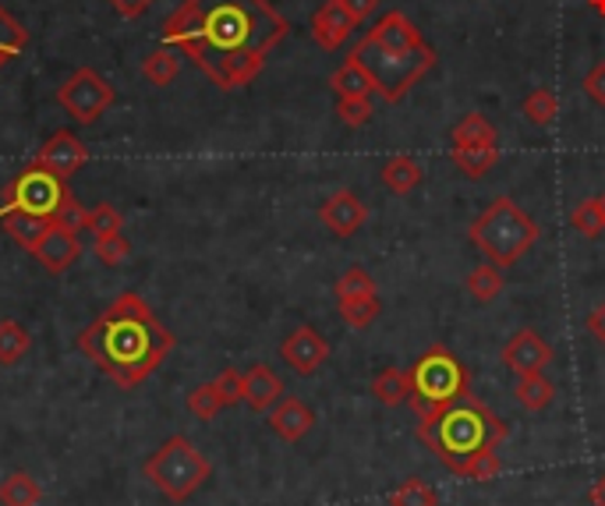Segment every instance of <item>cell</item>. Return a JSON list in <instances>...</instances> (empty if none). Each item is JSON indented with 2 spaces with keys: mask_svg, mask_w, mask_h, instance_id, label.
Here are the masks:
<instances>
[{
  "mask_svg": "<svg viewBox=\"0 0 605 506\" xmlns=\"http://www.w3.org/2000/svg\"><path fill=\"white\" fill-rule=\"evenodd\" d=\"M390 506H440V492L425 478H407L390 492Z\"/></svg>",
  "mask_w": 605,
  "mask_h": 506,
  "instance_id": "d6a6232c",
  "label": "cell"
},
{
  "mask_svg": "<svg viewBox=\"0 0 605 506\" xmlns=\"http://www.w3.org/2000/svg\"><path fill=\"white\" fill-rule=\"evenodd\" d=\"M124 227V217L121 209H114L110 202H100L89 209V220H86V231H92L96 237H107V234H121Z\"/></svg>",
  "mask_w": 605,
  "mask_h": 506,
  "instance_id": "74e56055",
  "label": "cell"
},
{
  "mask_svg": "<svg viewBox=\"0 0 605 506\" xmlns=\"http://www.w3.org/2000/svg\"><path fill=\"white\" fill-rule=\"evenodd\" d=\"M330 89H333L336 96H379L375 78H372L369 72H365L361 61H355V58H347V61L330 75Z\"/></svg>",
  "mask_w": 605,
  "mask_h": 506,
  "instance_id": "ffe728a7",
  "label": "cell"
},
{
  "mask_svg": "<svg viewBox=\"0 0 605 506\" xmlns=\"http://www.w3.org/2000/svg\"><path fill=\"white\" fill-rule=\"evenodd\" d=\"M514 397H517L520 407H524V411H545V407L556 400V386L548 383V379H545L542 372H534V375H517Z\"/></svg>",
  "mask_w": 605,
  "mask_h": 506,
  "instance_id": "603a6c76",
  "label": "cell"
},
{
  "mask_svg": "<svg viewBox=\"0 0 605 506\" xmlns=\"http://www.w3.org/2000/svg\"><path fill=\"white\" fill-rule=\"evenodd\" d=\"M379 312H383V301H379V294H369V298H350V301H341V319L347 322L350 330H365V326H372Z\"/></svg>",
  "mask_w": 605,
  "mask_h": 506,
  "instance_id": "836d02e7",
  "label": "cell"
},
{
  "mask_svg": "<svg viewBox=\"0 0 605 506\" xmlns=\"http://www.w3.org/2000/svg\"><path fill=\"white\" fill-rule=\"evenodd\" d=\"M379 177H383V185L393 195H407V192H415L421 185L425 171H421V163L415 157H407V152H397V157H390L383 166H379Z\"/></svg>",
  "mask_w": 605,
  "mask_h": 506,
  "instance_id": "d6986e66",
  "label": "cell"
},
{
  "mask_svg": "<svg viewBox=\"0 0 605 506\" xmlns=\"http://www.w3.org/2000/svg\"><path fill=\"white\" fill-rule=\"evenodd\" d=\"M319 220H322V227H326L333 237H350V234H358L365 223H369V206H365L355 192H333L326 202L319 206Z\"/></svg>",
  "mask_w": 605,
  "mask_h": 506,
  "instance_id": "4fadbf2b",
  "label": "cell"
},
{
  "mask_svg": "<svg viewBox=\"0 0 605 506\" xmlns=\"http://www.w3.org/2000/svg\"><path fill=\"white\" fill-rule=\"evenodd\" d=\"M143 75L152 82V86H171V82L181 75V50L177 47H157L143 61Z\"/></svg>",
  "mask_w": 605,
  "mask_h": 506,
  "instance_id": "4316f807",
  "label": "cell"
},
{
  "mask_svg": "<svg viewBox=\"0 0 605 506\" xmlns=\"http://www.w3.org/2000/svg\"><path fill=\"white\" fill-rule=\"evenodd\" d=\"M0 227H4L15 242L25 248V251H33L39 237L47 234L50 223L47 220H39V217H25V213H8V217H0Z\"/></svg>",
  "mask_w": 605,
  "mask_h": 506,
  "instance_id": "f546056e",
  "label": "cell"
},
{
  "mask_svg": "<svg viewBox=\"0 0 605 506\" xmlns=\"http://www.w3.org/2000/svg\"><path fill=\"white\" fill-rule=\"evenodd\" d=\"M143 474L171 503H185L209 482L213 464L199 454V446H195L192 440H185V435H171V440H166L157 454L146 457Z\"/></svg>",
  "mask_w": 605,
  "mask_h": 506,
  "instance_id": "52a82bcc",
  "label": "cell"
},
{
  "mask_svg": "<svg viewBox=\"0 0 605 506\" xmlns=\"http://www.w3.org/2000/svg\"><path fill=\"white\" fill-rule=\"evenodd\" d=\"M449 160H454V166L464 177L478 181L499 163V146H460V149H449Z\"/></svg>",
  "mask_w": 605,
  "mask_h": 506,
  "instance_id": "7402d4cb",
  "label": "cell"
},
{
  "mask_svg": "<svg viewBox=\"0 0 605 506\" xmlns=\"http://www.w3.org/2000/svg\"><path fill=\"white\" fill-rule=\"evenodd\" d=\"M464 287H468V294H471L474 301L489 305L492 298H499V294H503L506 276H503L499 266L482 262V266H474V270L468 273V280H464Z\"/></svg>",
  "mask_w": 605,
  "mask_h": 506,
  "instance_id": "484cf974",
  "label": "cell"
},
{
  "mask_svg": "<svg viewBox=\"0 0 605 506\" xmlns=\"http://www.w3.org/2000/svg\"><path fill=\"white\" fill-rule=\"evenodd\" d=\"M588 333L595 336V341L605 347V301L595 305V308H591V312H588Z\"/></svg>",
  "mask_w": 605,
  "mask_h": 506,
  "instance_id": "bcb514c9",
  "label": "cell"
},
{
  "mask_svg": "<svg viewBox=\"0 0 605 506\" xmlns=\"http://www.w3.org/2000/svg\"><path fill=\"white\" fill-rule=\"evenodd\" d=\"M217 390H220V397H223V404L227 407H234V404H242L245 400V372H237V369H223L217 379Z\"/></svg>",
  "mask_w": 605,
  "mask_h": 506,
  "instance_id": "60d3db41",
  "label": "cell"
},
{
  "mask_svg": "<svg viewBox=\"0 0 605 506\" xmlns=\"http://www.w3.org/2000/svg\"><path fill=\"white\" fill-rule=\"evenodd\" d=\"M350 58L361 61L365 72L375 78L379 100H386V103H400L407 96V89L418 86V82L435 67V61H440L429 44L418 47V50L397 53V50H386V47L372 44L369 36H365L361 44L350 50Z\"/></svg>",
  "mask_w": 605,
  "mask_h": 506,
  "instance_id": "8992f818",
  "label": "cell"
},
{
  "mask_svg": "<svg viewBox=\"0 0 605 506\" xmlns=\"http://www.w3.org/2000/svg\"><path fill=\"white\" fill-rule=\"evenodd\" d=\"M506 421L499 415H492L489 407L468 393L440 411L429 421H418V440L425 443L443 464L471 457L478 449H499L506 440Z\"/></svg>",
  "mask_w": 605,
  "mask_h": 506,
  "instance_id": "3957f363",
  "label": "cell"
},
{
  "mask_svg": "<svg viewBox=\"0 0 605 506\" xmlns=\"http://www.w3.org/2000/svg\"><path fill=\"white\" fill-rule=\"evenodd\" d=\"M460 146H499V135L482 114H468L454 128V149Z\"/></svg>",
  "mask_w": 605,
  "mask_h": 506,
  "instance_id": "4dcf8cb0",
  "label": "cell"
},
{
  "mask_svg": "<svg viewBox=\"0 0 605 506\" xmlns=\"http://www.w3.org/2000/svg\"><path fill=\"white\" fill-rule=\"evenodd\" d=\"M369 39L386 50H397V53H407V50H418L425 47V39H421L418 25L404 15V11H390V15L379 18L372 29H369Z\"/></svg>",
  "mask_w": 605,
  "mask_h": 506,
  "instance_id": "e0dca14e",
  "label": "cell"
},
{
  "mask_svg": "<svg viewBox=\"0 0 605 506\" xmlns=\"http://www.w3.org/2000/svg\"><path fill=\"white\" fill-rule=\"evenodd\" d=\"M372 397L383 407H400L404 400H411V379L404 369H383L372 379Z\"/></svg>",
  "mask_w": 605,
  "mask_h": 506,
  "instance_id": "cb8c5ba5",
  "label": "cell"
},
{
  "mask_svg": "<svg viewBox=\"0 0 605 506\" xmlns=\"http://www.w3.org/2000/svg\"><path fill=\"white\" fill-rule=\"evenodd\" d=\"M333 291H336V301L369 298V294H375V280L369 270H361V266H350V270L341 273V280L333 284Z\"/></svg>",
  "mask_w": 605,
  "mask_h": 506,
  "instance_id": "e575fe53",
  "label": "cell"
},
{
  "mask_svg": "<svg viewBox=\"0 0 605 506\" xmlns=\"http://www.w3.org/2000/svg\"><path fill=\"white\" fill-rule=\"evenodd\" d=\"M270 429L284 443H301L305 435L316 429V411L298 397H280L270 407Z\"/></svg>",
  "mask_w": 605,
  "mask_h": 506,
  "instance_id": "9a60e30c",
  "label": "cell"
},
{
  "mask_svg": "<svg viewBox=\"0 0 605 506\" xmlns=\"http://www.w3.org/2000/svg\"><path fill=\"white\" fill-rule=\"evenodd\" d=\"M407 379H411V404L418 411V421H429L440 411H446L449 404L468 397L471 393V375L468 369L457 361V355L443 344L429 347L411 369H407Z\"/></svg>",
  "mask_w": 605,
  "mask_h": 506,
  "instance_id": "5b68a950",
  "label": "cell"
},
{
  "mask_svg": "<svg viewBox=\"0 0 605 506\" xmlns=\"http://www.w3.org/2000/svg\"><path fill=\"white\" fill-rule=\"evenodd\" d=\"M67 199H72V192H67L64 177L44 171L39 163H29L4 188V195H0V217L25 213V217H39V220L53 223V217L61 213V206Z\"/></svg>",
  "mask_w": 605,
  "mask_h": 506,
  "instance_id": "ba28073f",
  "label": "cell"
},
{
  "mask_svg": "<svg viewBox=\"0 0 605 506\" xmlns=\"http://www.w3.org/2000/svg\"><path fill=\"white\" fill-rule=\"evenodd\" d=\"M446 468L457 478H468V482H492V478L503 471V457H499V449H478L471 457L449 460Z\"/></svg>",
  "mask_w": 605,
  "mask_h": 506,
  "instance_id": "44dd1931",
  "label": "cell"
},
{
  "mask_svg": "<svg viewBox=\"0 0 605 506\" xmlns=\"http://www.w3.org/2000/svg\"><path fill=\"white\" fill-rule=\"evenodd\" d=\"M107 4L114 8L121 18H143L157 0H107Z\"/></svg>",
  "mask_w": 605,
  "mask_h": 506,
  "instance_id": "ee69618b",
  "label": "cell"
},
{
  "mask_svg": "<svg viewBox=\"0 0 605 506\" xmlns=\"http://www.w3.org/2000/svg\"><path fill=\"white\" fill-rule=\"evenodd\" d=\"M44 499V489L33 474L25 471H11L4 482H0V503L4 506H39Z\"/></svg>",
  "mask_w": 605,
  "mask_h": 506,
  "instance_id": "d4e9b609",
  "label": "cell"
},
{
  "mask_svg": "<svg viewBox=\"0 0 605 506\" xmlns=\"http://www.w3.org/2000/svg\"><path fill=\"white\" fill-rule=\"evenodd\" d=\"M287 33L291 22L270 0H181L160 29L223 92L251 86Z\"/></svg>",
  "mask_w": 605,
  "mask_h": 506,
  "instance_id": "6da1fadb",
  "label": "cell"
},
{
  "mask_svg": "<svg viewBox=\"0 0 605 506\" xmlns=\"http://www.w3.org/2000/svg\"><path fill=\"white\" fill-rule=\"evenodd\" d=\"M588 496H591V503H595V506H605V471L595 478V485H591Z\"/></svg>",
  "mask_w": 605,
  "mask_h": 506,
  "instance_id": "7dc6e473",
  "label": "cell"
},
{
  "mask_svg": "<svg viewBox=\"0 0 605 506\" xmlns=\"http://www.w3.org/2000/svg\"><path fill=\"white\" fill-rule=\"evenodd\" d=\"M375 107L372 96H336V118H341L347 128H365L372 121Z\"/></svg>",
  "mask_w": 605,
  "mask_h": 506,
  "instance_id": "8d00e7d4",
  "label": "cell"
},
{
  "mask_svg": "<svg viewBox=\"0 0 605 506\" xmlns=\"http://www.w3.org/2000/svg\"><path fill=\"white\" fill-rule=\"evenodd\" d=\"M96 259H100L103 266H124L132 256V245L124 242L121 234H107V237H96Z\"/></svg>",
  "mask_w": 605,
  "mask_h": 506,
  "instance_id": "ab89813d",
  "label": "cell"
},
{
  "mask_svg": "<svg viewBox=\"0 0 605 506\" xmlns=\"http://www.w3.org/2000/svg\"><path fill=\"white\" fill-rule=\"evenodd\" d=\"M520 114H524L534 128H548V124L556 121V114H559V96L553 92V89H531L528 96H524V103H520Z\"/></svg>",
  "mask_w": 605,
  "mask_h": 506,
  "instance_id": "83f0119b",
  "label": "cell"
},
{
  "mask_svg": "<svg viewBox=\"0 0 605 506\" xmlns=\"http://www.w3.org/2000/svg\"><path fill=\"white\" fill-rule=\"evenodd\" d=\"M584 92H588L591 103L605 107V61L595 64V67H591V72L584 75Z\"/></svg>",
  "mask_w": 605,
  "mask_h": 506,
  "instance_id": "7bdbcfd3",
  "label": "cell"
},
{
  "mask_svg": "<svg viewBox=\"0 0 605 506\" xmlns=\"http://www.w3.org/2000/svg\"><path fill=\"white\" fill-rule=\"evenodd\" d=\"M280 358L287 361V369L298 375H316L330 358V341L316 326H298L287 333V341L280 344Z\"/></svg>",
  "mask_w": 605,
  "mask_h": 506,
  "instance_id": "8fae6325",
  "label": "cell"
},
{
  "mask_svg": "<svg viewBox=\"0 0 605 506\" xmlns=\"http://www.w3.org/2000/svg\"><path fill=\"white\" fill-rule=\"evenodd\" d=\"M114 100H118L114 86H110L96 67H78V72H72V78L58 89V103L64 107V114L75 124H82V128L100 121L107 110L114 107Z\"/></svg>",
  "mask_w": 605,
  "mask_h": 506,
  "instance_id": "9c48e42d",
  "label": "cell"
},
{
  "mask_svg": "<svg viewBox=\"0 0 605 506\" xmlns=\"http://www.w3.org/2000/svg\"><path fill=\"white\" fill-rule=\"evenodd\" d=\"M595 202H598V213H602V220H605V192H602V195H595Z\"/></svg>",
  "mask_w": 605,
  "mask_h": 506,
  "instance_id": "681fc988",
  "label": "cell"
},
{
  "mask_svg": "<svg viewBox=\"0 0 605 506\" xmlns=\"http://www.w3.org/2000/svg\"><path fill=\"white\" fill-rule=\"evenodd\" d=\"M33 256L39 259V266H44L47 273L61 276V273H67V270H72V266L78 262L82 242H78L75 231H64V227H58V223H50L47 234L36 242Z\"/></svg>",
  "mask_w": 605,
  "mask_h": 506,
  "instance_id": "5bb4252c",
  "label": "cell"
},
{
  "mask_svg": "<svg viewBox=\"0 0 605 506\" xmlns=\"http://www.w3.org/2000/svg\"><path fill=\"white\" fill-rule=\"evenodd\" d=\"M341 4L347 8V15L355 18V25H361V22H369L375 15L379 0H341Z\"/></svg>",
  "mask_w": 605,
  "mask_h": 506,
  "instance_id": "f6af8a7d",
  "label": "cell"
},
{
  "mask_svg": "<svg viewBox=\"0 0 605 506\" xmlns=\"http://www.w3.org/2000/svg\"><path fill=\"white\" fill-rule=\"evenodd\" d=\"M25 47H29V33H25L4 8H0V67L22 58Z\"/></svg>",
  "mask_w": 605,
  "mask_h": 506,
  "instance_id": "1f68e13d",
  "label": "cell"
},
{
  "mask_svg": "<svg viewBox=\"0 0 605 506\" xmlns=\"http://www.w3.org/2000/svg\"><path fill=\"white\" fill-rule=\"evenodd\" d=\"M33 336L15 319H0V365H15L29 355Z\"/></svg>",
  "mask_w": 605,
  "mask_h": 506,
  "instance_id": "f1b7e54d",
  "label": "cell"
},
{
  "mask_svg": "<svg viewBox=\"0 0 605 506\" xmlns=\"http://www.w3.org/2000/svg\"><path fill=\"white\" fill-rule=\"evenodd\" d=\"M499 358L514 375H534V372L548 369V361H553V344H548L539 330H517L510 341L503 344Z\"/></svg>",
  "mask_w": 605,
  "mask_h": 506,
  "instance_id": "30bf717a",
  "label": "cell"
},
{
  "mask_svg": "<svg viewBox=\"0 0 605 506\" xmlns=\"http://www.w3.org/2000/svg\"><path fill=\"white\" fill-rule=\"evenodd\" d=\"M86 220H89V209H82V206L75 202V195H72V199H67V202L61 206V213L53 217V223H58V227H64V231H75V234L86 231Z\"/></svg>",
  "mask_w": 605,
  "mask_h": 506,
  "instance_id": "b9f144b4",
  "label": "cell"
},
{
  "mask_svg": "<svg viewBox=\"0 0 605 506\" xmlns=\"http://www.w3.org/2000/svg\"><path fill=\"white\" fill-rule=\"evenodd\" d=\"M280 397H284L280 375L270 369V365H251V369L245 372V404L251 407V411L266 415Z\"/></svg>",
  "mask_w": 605,
  "mask_h": 506,
  "instance_id": "ac0fdd59",
  "label": "cell"
},
{
  "mask_svg": "<svg viewBox=\"0 0 605 506\" xmlns=\"http://www.w3.org/2000/svg\"><path fill=\"white\" fill-rule=\"evenodd\" d=\"M177 336L163 326L157 312L135 291L118 294L86 330L75 336V347L121 390L143 386L171 355Z\"/></svg>",
  "mask_w": 605,
  "mask_h": 506,
  "instance_id": "7a4b0ae2",
  "label": "cell"
},
{
  "mask_svg": "<svg viewBox=\"0 0 605 506\" xmlns=\"http://www.w3.org/2000/svg\"><path fill=\"white\" fill-rule=\"evenodd\" d=\"M355 29H358V25H355V18L347 15V8L341 4V0H326V4H322L312 15V39L326 53L341 50L347 44V36Z\"/></svg>",
  "mask_w": 605,
  "mask_h": 506,
  "instance_id": "2e32d148",
  "label": "cell"
},
{
  "mask_svg": "<svg viewBox=\"0 0 605 506\" xmlns=\"http://www.w3.org/2000/svg\"><path fill=\"white\" fill-rule=\"evenodd\" d=\"M86 160H89V149H86V143H82L75 132H53L47 143L36 149V157H33V163H39L44 171L58 174L64 181L75 177Z\"/></svg>",
  "mask_w": 605,
  "mask_h": 506,
  "instance_id": "7c38bea8",
  "label": "cell"
},
{
  "mask_svg": "<svg viewBox=\"0 0 605 506\" xmlns=\"http://www.w3.org/2000/svg\"><path fill=\"white\" fill-rule=\"evenodd\" d=\"M539 234L542 227L534 223V217L524 213L510 195L492 199L468 227L471 245L482 251L485 262L499 266V270H510V266L524 259L534 248V242H539Z\"/></svg>",
  "mask_w": 605,
  "mask_h": 506,
  "instance_id": "277c9868",
  "label": "cell"
},
{
  "mask_svg": "<svg viewBox=\"0 0 605 506\" xmlns=\"http://www.w3.org/2000/svg\"><path fill=\"white\" fill-rule=\"evenodd\" d=\"M185 404H188V411L195 415V418H202V421H213L223 407V397H220V390H217V383H202V386H195L188 397H185Z\"/></svg>",
  "mask_w": 605,
  "mask_h": 506,
  "instance_id": "d590c367",
  "label": "cell"
},
{
  "mask_svg": "<svg viewBox=\"0 0 605 506\" xmlns=\"http://www.w3.org/2000/svg\"><path fill=\"white\" fill-rule=\"evenodd\" d=\"M570 227L581 234V237H598L602 231H605V220H602V213H598V202L595 199H588V202H581L570 213Z\"/></svg>",
  "mask_w": 605,
  "mask_h": 506,
  "instance_id": "f35d334b",
  "label": "cell"
},
{
  "mask_svg": "<svg viewBox=\"0 0 605 506\" xmlns=\"http://www.w3.org/2000/svg\"><path fill=\"white\" fill-rule=\"evenodd\" d=\"M588 4H591V8H595V11H598V15H605V0H588Z\"/></svg>",
  "mask_w": 605,
  "mask_h": 506,
  "instance_id": "c3c4849f",
  "label": "cell"
}]
</instances>
